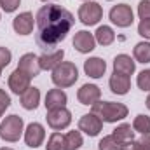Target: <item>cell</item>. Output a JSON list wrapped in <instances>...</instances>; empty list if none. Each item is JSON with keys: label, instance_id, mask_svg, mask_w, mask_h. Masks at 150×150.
<instances>
[{"label": "cell", "instance_id": "277c9868", "mask_svg": "<svg viewBox=\"0 0 150 150\" xmlns=\"http://www.w3.org/2000/svg\"><path fill=\"white\" fill-rule=\"evenodd\" d=\"M25 133V120L23 117L11 113L0 122V138L7 143H16Z\"/></svg>", "mask_w": 150, "mask_h": 150}, {"label": "cell", "instance_id": "7a4b0ae2", "mask_svg": "<svg viewBox=\"0 0 150 150\" xmlns=\"http://www.w3.org/2000/svg\"><path fill=\"white\" fill-rule=\"evenodd\" d=\"M91 112L96 113L103 122L115 124L119 120H124L129 113V108L124 103H115V101H96L91 105Z\"/></svg>", "mask_w": 150, "mask_h": 150}, {"label": "cell", "instance_id": "9a60e30c", "mask_svg": "<svg viewBox=\"0 0 150 150\" xmlns=\"http://www.w3.org/2000/svg\"><path fill=\"white\" fill-rule=\"evenodd\" d=\"M108 87L113 94L117 96H124L129 93L131 89V77L124 74H119V72H113L108 79Z\"/></svg>", "mask_w": 150, "mask_h": 150}, {"label": "cell", "instance_id": "ab89813d", "mask_svg": "<svg viewBox=\"0 0 150 150\" xmlns=\"http://www.w3.org/2000/svg\"><path fill=\"white\" fill-rule=\"evenodd\" d=\"M108 2H113V0H108Z\"/></svg>", "mask_w": 150, "mask_h": 150}, {"label": "cell", "instance_id": "5b68a950", "mask_svg": "<svg viewBox=\"0 0 150 150\" xmlns=\"http://www.w3.org/2000/svg\"><path fill=\"white\" fill-rule=\"evenodd\" d=\"M79 19H80V23L82 25H86V26H94V25H98L100 21H101V18H103V7L98 4V2H94V0H87V2H84L80 7H79Z\"/></svg>", "mask_w": 150, "mask_h": 150}, {"label": "cell", "instance_id": "6da1fadb", "mask_svg": "<svg viewBox=\"0 0 150 150\" xmlns=\"http://www.w3.org/2000/svg\"><path fill=\"white\" fill-rule=\"evenodd\" d=\"M35 25H37L38 47L45 49L47 52L67 38V35L75 25V18L65 7L47 4L38 9L35 16Z\"/></svg>", "mask_w": 150, "mask_h": 150}, {"label": "cell", "instance_id": "5bb4252c", "mask_svg": "<svg viewBox=\"0 0 150 150\" xmlns=\"http://www.w3.org/2000/svg\"><path fill=\"white\" fill-rule=\"evenodd\" d=\"M18 68L23 70L25 74H28L32 79L38 77V74L42 72V68H40V61H38V56L37 54H33V52H25V54L19 58V61H18Z\"/></svg>", "mask_w": 150, "mask_h": 150}, {"label": "cell", "instance_id": "cb8c5ba5", "mask_svg": "<svg viewBox=\"0 0 150 150\" xmlns=\"http://www.w3.org/2000/svg\"><path fill=\"white\" fill-rule=\"evenodd\" d=\"M45 150H68V149H67L65 134H63V133H59V131H52V133H51V136L47 138Z\"/></svg>", "mask_w": 150, "mask_h": 150}, {"label": "cell", "instance_id": "f35d334b", "mask_svg": "<svg viewBox=\"0 0 150 150\" xmlns=\"http://www.w3.org/2000/svg\"><path fill=\"white\" fill-rule=\"evenodd\" d=\"M0 19H2V14H0Z\"/></svg>", "mask_w": 150, "mask_h": 150}, {"label": "cell", "instance_id": "d4e9b609", "mask_svg": "<svg viewBox=\"0 0 150 150\" xmlns=\"http://www.w3.org/2000/svg\"><path fill=\"white\" fill-rule=\"evenodd\" d=\"M133 129L140 134H150V117L145 113H138L133 120Z\"/></svg>", "mask_w": 150, "mask_h": 150}, {"label": "cell", "instance_id": "7402d4cb", "mask_svg": "<svg viewBox=\"0 0 150 150\" xmlns=\"http://www.w3.org/2000/svg\"><path fill=\"white\" fill-rule=\"evenodd\" d=\"M112 134L117 138V142L122 143V145H124V143H129V142L134 140V129H133V126L127 124V122L119 124V126L112 131Z\"/></svg>", "mask_w": 150, "mask_h": 150}, {"label": "cell", "instance_id": "74e56055", "mask_svg": "<svg viewBox=\"0 0 150 150\" xmlns=\"http://www.w3.org/2000/svg\"><path fill=\"white\" fill-rule=\"evenodd\" d=\"M0 75H2V68H0Z\"/></svg>", "mask_w": 150, "mask_h": 150}, {"label": "cell", "instance_id": "e0dca14e", "mask_svg": "<svg viewBox=\"0 0 150 150\" xmlns=\"http://www.w3.org/2000/svg\"><path fill=\"white\" fill-rule=\"evenodd\" d=\"M84 72L91 79H101L107 72V63H105L103 58H98V56L87 58L84 61Z\"/></svg>", "mask_w": 150, "mask_h": 150}, {"label": "cell", "instance_id": "d590c367", "mask_svg": "<svg viewBox=\"0 0 150 150\" xmlns=\"http://www.w3.org/2000/svg\"><path fill=\"white\" fill-rule=\"evenodd\" d=\"M0 150H14V149H11V147H2Z\"/></svg>", "mask_w": 150, "mask_h": 150}, {"label": "cell", "instance_id": "8992f818", "mask_svg": "<svg viewBox=\"0 0 150 150\" xmlns=\"http://www.w3.org/2000/svg\"><path fill=\"white\" fill-rule=\"evenodd\" d=\"M108 18L117 28H129L134 23V12L127 4H117L108 12Z\"/></svg>", "mask_w": 150, "mask_h": 150}, {"label": "cell", "instance_id": "d6986e66", "mask_svg": "<svg viewBox=\"0 0 150 150\" xmlns=\"http://www.w3.org/2000/svg\"><path fill=\"white\" fill-rule=\"evenodd\" d=\"M113 72H119V74H124V75L131 77L136 72L134 58H131L129 54H117L113 58Z\"/></svg>", "mask_w": 150, "mask_h": 150}, {"label": "cell", "instance_id": "1f68e13d", "mask_svg": "<svg viewBox=\"0 0 150 150\" xmlns=\"http://www.w3.org/2000/svg\"><path fill=\"white\" fill-rule=\"evenodd\" d=\"M11 61H12V52L7 47H0V68L4 70L5 67H9Z\"/></svg>", "mask_w": 150, "mask_h": 150}, {"label": "cell", "instance_id": "484cf974", "mask_svg": "<svg viewBox=\"0 0 150 150\" xmlns=\"http://www.w3.org/2000/svg\"><path fill=\"white\" fill-rule=\"evenodd\" d=\"M65 140H67V149L68 150H79L84 145V138H82V133L79 129L65 133Z\"/></svg>", "mask_w": 150, "mask_h": 150}, {"label": "cell", "instance_id": "2e32d148", "mask_svg": "<svg viewBox=\"0 0 150 150\" xmlns=\"http://www.w3.org/2000/svg\"><path fill=\"white\" fill-rule=\"evenodd\" d=\"M68 103V96L63 89L56 87V89H49L47 94H45V100H44V105H45V110H54V108H63L67 107Z\"/></svg>", "mask_w": 150, "mask_h": 150}, {"label": "cell", "instance_id": "ffe728a7", "mask_svg": "<svg viewBox=\"0 0 150 150\" xmlns=\"http://www.w3.org/2000/svg\"><path fill=\"white\" fill-rule=\"evenodd\" d=\"M19 100H21V107L25 110H35L38 105H40V89L35 87V86H30L19 96Z\"/></svg>", "mask_w": 150, "mask_h": 150}, {"label": "cell", "instance_id": "ba28073f", "mask_svg": "<svg viewBox=\"0 0 150 150\" xmlns=\"http://www.w3.org/2000/svg\"><path fill=\"white\" fill-rule=\"evenodd\" d=\"M23 138H25L26 147H30V149H38V147L44 145V140H45V127H44L40 122H30V124L25 127Z\"/></svg>", "mask_w": 150, "mask_h": 150}, {"label": "cell", "instance_id": "f546056e", "mask_svg": "<svg viewBox=\"0 0 150 150\" xmlns=\"http://www.w3.org/2000/svg\"><path fill=\"white\" fill-rule=\"evenodd\" d=\"M138 35L143 37L145 40H150V18L140 19V23H138Z\"/></svg>", "mask_w": 150, "mask_h": 150}, {"label": "cell", "instance_id": "4316f807", "mask_svg": "<svg viewBox=\"0 0 150 150\" xmlns=\"http://www.w3.org/2000/svg\"><path fill=\"white\" fill-rule=\"evenodd\" d=\"M98 150H122V143H119L113 134H108V136H103L100 140Z\"/></svg>", "mask_w": 150, "mask_h": 150}, {"label": "cell", "instance_id": "603a6c76", "mask_svg": "<svg viewBox=\"0 0 150 150\" xmlns=\"http://www.w3.org/2000/svg\"><path fill=\"white\" fill-rule=\"evenodd\" d=\"M133 58L136 63H143V65L150 63V42H147V40L138 42L133 47Z\"/></svg>", "mask_w": 150, "mask_h": 150}, {"label": "cell", "instance_id": "9c48e42d", "mask_svg": "<svg viewBox=\"0 0 150 150\" xmlns=\"http://www.w3.org/2000/svg\"><path fill=\"white\" fill-rule=\"evenodd\" d=\"M101 129H103V120L96 113H93V112L84 113L79 119V131L84 133V134H87V136H91V138L98 136L101 133Z\"/></svg>", "mask_w": 150, "mask_h": 150}, {"label": "cell", "instance_id": "7c38bea8", "mask_svg": "<svg viewBox=\"0 0 150 150\" xmlns=\"http://www.w3.org/2000/svg\"><path fill=\"white\" fill-rule=\"evenodd\" d=\"M74 47L75 51H79L80 54H89L96 49V40H94V33L87 32V30H80L74 35Z\"/></svg>", "mask_w": 150, "mask_h": 150}, {"label": "cell", "instance_id": "ac0fdd59", "mask_svg": "<svg viewBox=\"0 0 150 150\" xmlns=\"http://www.w3.org/2000/svg\"><path fill=\"white\" fill-rule=\"evenodd\" d=\"M65 58V51L63 49H56V51H47L44 52L42 56H38V61H40V68L42 70H49L52 72Z\"/></svg>", "mask_w": 150, "mask_h": 150}, {"label": "cell", "instance_id": "836d02e7", "mask_svg": "<svg viewBox=\"0 0 150 150\" xmlns=\"http://www.w3.org/2000/svg\"><path fill=\"white\" fill-rule=\"evenodd\" d=\"M136 150H150V134H142L140 140H134Z\"/></svg>", "mask_w": 150, "mask_h": 150}, {"label": "cell", "instance_id": "4dcf8cb0", "mask_svg": "<svg viewBox=\"0 0 150 150\" xmlns=\"http://www.w3.org/2000/svg\"><path fill=\"white\" fill-rule=\"evenodd\" d=\"M9 107H11V96L5 93V89H0V119L4 117V113Z\"/></svg>", "mask_w": 150, "mask_h": 150}, {"label": "cell", "instance_id": "e575fe53", "mask_svg": "<svg viewBox=\"0 0 150 150\" xmlns=\"http://www.w3.org/2000/svg\"><path fill=\"white\" fill-rule=\"evenodd\" d=\"M145 105H147V108L150 110V94L147 96V101H145Z\"/></svg>", "mask_w": 150, "mask_h": 150}, {"label": "cell", "instance_id": "d6a6232c", "mask_svg": "<svg viewBox=\"0 0 150 150\" xmlns=\"http://www.w3.org/2000/svg\"><path fill=\"white\" fill-rule=\"evenodd\" d=\"M138 16H140V19L150 18V0H140V4H138Z\"/></svg>", "mask_w": 150, "mask_h": 150}, {"label": "cell", "instance_id": "83f0119b", "mask_svg": "<svg viewBox=\"0 0 150 150\" xmlns=\"http://www.w3.org/2000/svg\"><path fill=\"white\" fill-rule=\"evenodd\" d=\"M136 86L142 91L150 93V68H145V70H142L138 74V77H136Z\"/></svg>", "mask_w": 150, "mask_h": 150}, {"label": "cell", "instance_id": "4fadbf2b", "mask_svg": "<svg viewBox=\"0 0 150 150\" xmlns=\"http://www.w3.org/2000/svg\"><path fill=\"white\" fill-rule=\"evenodd\" d=\"M77 100H79L80 105L91 107V105H94L96 101L101 100V89L96 84H84L77 91Z\"/></svg>", "mask_w": 150, "mask_h": 150}, {"label": "cell", "instance_id": "52a82bcc", "mask_svg": "<svg viewBox=\"0 0 150 150\" xmlns=\"http://www.w3.org/2000/svg\"><path fill=\"white\" fill-rule=\"evenodd\" d=\"M45 120H47V126L52 131H63V129H67L72 124V112L67 107L54 108V110H47Z\"/></svg>", "mask_w": 150, "mask_h": 150}, {"label": "cell", "instance_id": "44dd1931", "mask_svg": "<svg viewBox=\"0 0 150 150\" xmlns=\"http://www.w3.org/2000/svg\"><path fill=\"white\" fill-rule=\"evenodd\" d=\"M94 40H96V44H100L103 47L112 45L113 42H115V32H113V28L112 26H107V25L98 26L96 32H94Z\"/></svg>", "mask_w": 150, "mask_h": 150}, {"label": "cell", "instance_id": "60d3db41", "mask_svg": "<svg viewBox=\"0 0 150 150\" xmlns=\"http://www.w3.org/2000/svg\"><path fill=\"white\" fill-rule=\"evenodd\" d=\"M84 2H87V0H84Z\"/></svg>", "mask_w": 150, "mask_h": 150}, {"label": "cell", "instance_id": "3957f363", "mask_svg": "<svg viewBox=\"0 0 150 150\" xmlns=\"http://www.w3.org/2000/svg\"><path fill=\"white\" fill-rule=\"evenodd\" d=\"M51 80L56 87L59 89H67L72 87L75 82L79 80V68L75 67V63L72 61H61L51 75Z\"/></svg>", "mask_w": 150, "mask_h": 150}, {"label": "cell", "instance_id": "f1b7e54d", "mask_svg": "<svg viewBox=\"0 0 150 150\" xmlns=\"http://www.w3.org/2000/svg\"><path fill=\"white\" fill-rule=\"evenodd\" d=\"M19 5H21V0H0V9L4 12H7V14L18 11Z\"/></svg>", "mask_w": 150, "mask_h": 150}, {"label": "cell", "instance_id": "8d00e7d4", "mask_svg": "<svg viewBox=\"0 0 150 150\" xmlns=\"http://www.w3.org/2000/svg\"><path fill=\"white\" fill-rule=\"evenodd\" d=\"M40 2H45L47 4V2H56V0H40Z\"/></svg>", "mask_w": 150, "mask_h": 150}, {"label": "cell", "instance_id": "30bf717a", "mask_svg": "<svg viewBox=\"0 0 150 150\" xmlns=\"http://www.w3.org/2000/svg\"><path fill=\"white\" fill-rule=\"evenodd\" d=\"M30 82H32V77L28 74H25L23 70H19V68H16L12 74L9 75V80H7L9 89H11L14 94H18V96H21V94L30 87Z\"/></svg>", "mask_w": 150, "mask_h": 150}, {"label": "cell", "instance_id": "8fae6325", "mask_svg": "<svg viewBox=\"0 0 150 150\" xmlns=\"http://www.w3.org/2000/svg\"><path fill=\"white\" fill-rule=\"evenodd\" d=\"M33 26H35V18L30 11H25V12H19L14 19H12V28L18 35H30L33 32Z\"/></svg>", "mask_w": 150, "mask_h": 150}]
</instances>
